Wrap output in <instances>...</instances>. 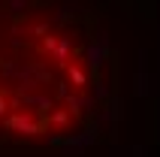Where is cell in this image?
<instances>
[{
  "instance_id": "7",
  "label": "cell",
  "mask_w": 160,
  "mask_h": 157,
  "mask_svg": "<svg viewBox=\"0 0 160 157\" xmlns=\"http://www.w3.org/2000/svg\"><path fill=\"white\" fill-rule=\"evenodd\" d=\"M70 85L72 88H85V85H91L88 82V70H82V67H70Z\"/></svg>"
},
{
  "instance_id": "1",
  "label": "cell",
  "mask_w": 160,
  "mask_h": 157,
  "mask_svg": "<svg viewBox=\"0 0 160 157\" xmlns=\"http://www.w3.org/2000/svg\"><path fill=\"white\" fill-rule=\"evenodd\" d=\"M97 139H100V130H97V127H85V130H79V133L63 136L61 148H63V154H67V157H82V154H85V148L97 145Z\"/></svg>"
},
{
  "instance_id": "11",
  "label": "cell",
  "mask_w": 160,
  "mask_h": 157,
  "mask_svg": "<svg viewBox=\"0 0 160 157\" xmlns=\"http://www.w3.org/2000/svg\"><path fill=\"white\" fill-rule=\"evenodd\" d=\"M6 112H9V103H6V97L0 94V118H6Z\"/></svg>"
},
{
  "instance_id": "10",
  "label": "cell",
  "mask_w": 160,
  "mask_h": 157,
  "mask_svg": "<svg viewBox=\"0 0 160 157\" xmlns=\"http://www.w3.org/2000/svg\"><path fill=\"white\" fill-rule=\"evenodd\" d=\"M58 97H61V100H70L72 97V85L70 82H61V85H58Z\"/></svg>"
},
{
  "instance_id": "5",
  "label": "cell",
  "mask_w": 160,
  "mask_h": 157,
  "mask_svg": "<svg viewBox=\"0 0 160 157\" xmlns=\"http://www.w3.org/2000/svg\"><path fill=\"white\" fill-rule=\"evenodd\" d=\"M103 58H106V48H100V45H91L88 52H85V63H88L91 73H97L103 67Z\"/></svg>"
},
{
  "instance_id": "2",
  "label": "cell",
  "mask_w": 160,
  "mask_h": 157,
  "mask_svg": "<svg viewBox=\"0 0 160 157\" xmlns=\"http://www.w3.org/2000/svg\"><path fill=\"white\" fill-rule=\"evenodd\" d=\"M6 127L12 133H21V136H33V133L42 130V124L36 121L30 112H15V115H6Z\"/></svg>"
},
{
  "instance_id": "12",
  "label": "cell",
  "mask_w": 160,
  "mask_h": 157,
  "mask_svg": "<svg viewBox=\"0 0 160 157\" xmlns=\"http://www.w3.org/2000/svg\"><path fill=\"white\" fill-rule=\"evenodd\" d=\"M0 142H3V136H0Z\"/></svg>"
},
{
  "instance_id": "6",
  "label": "cell",
  "mask_w": 160,
  "mask_h": 157,
  "mask_svg": "<svg viewBox=\"0 0 160 157\" xmlns=\"http://www.w3.org/2000/svg\"><path fill=\"white\" fill-rule=\"evenodd\" d=\"M115 115H118V109H97L94 121H97V127H106V130H112V124H115Z\"/></svg>"
},
{
  "instance_id": "4",
  "label": "cell",
  "mask_w": 160,
  "mask_h": 157,
  "mask_svg": "<svg viewBox=\"0 0 160 157\" xmlns=\"http://www.w3.org/2000/svg\"><path fill=\"white\" fill-rule=\"evenodd\" d=\"M24 103L33 109V112H48L54 106V97H48V94H24Z\"/></svg>"
},
{
  "instance_id": "8",
  "label": "cell",
  "mask_w": 160,
  "mask_h": 157,
  "mask_svg": "<svg viewBox=\"0 0 160 157\" xmlns=\"http://www.w3.org/2000/svg\"><path fill=\"white\" fill-rule=\"evenodd\" d=\"M48 121L54 127H63V124L70 121V112H63V109H48Z\"/></svg>"
},
{
  "instance_id": "9",
  "label": "cell",
  "mask_w": 160,
  "mask_h": 157,
  "mask_svg": "<svg viewBox=\"0 0 160 157\" xmlns=\"http://www.w3.org/2000/svg\"><path fill=\"white\" fill-rule=\"evenodd\" d=\"M91 85H94V100H106L109 97V88L103 82H91Z\"/></svg>"
},
{
  "instance_id": "3",
  "label": "cell",
  "mask_w": 160,
  "mask_h": 157,
  "mask_svg": "<svg viewBox=\"0 0 160 157\" xmlns=\"http://www.w3.org/2000/svg\"><path fill=\"white\" fill-rule=\"evenodd\" d=\"M67 112H70V115H88V112H94V97L72 94L70 100H67Z\"/></svg>"
}]
</instances>
